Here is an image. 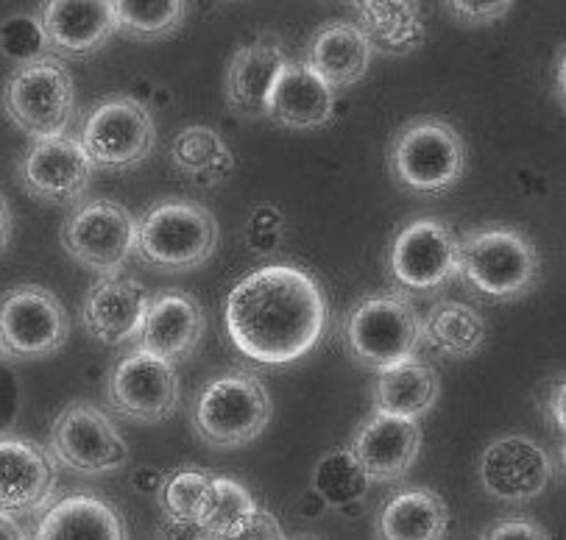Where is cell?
<instances>
[{"label":"cell","mask_w":566,"mask_h":540,"mask_svg":"<svg viewBox=\"0 0 566 540\" xmlns=\"http://www.w3.org/2000/svg\"><path fill=\"white\" fill-rule=\"evenodd\" d=\"M223 320L240 354L282 368L322 343L329 307L316 276L296 265H265L232 287Z\"/></svg>","instance_id":"6da1fadb"},{"label":"cell","mask_w":566,"mask_h":540,"mask_svg":"<svg viewBox=\"0 0 566 540\" xmlns=\"http://www.w3.org/2000/svg\"><path fill=\"white\" fill-rule=\"evenodd\" d=\"M458 276L474 296L516 301L538 285L542 260L520 229L480 226L458 240Z\"/></svg>","instance_id":"7a4b0ae2"},{"label":"cell","mask_w":566,"mask_h":540,"mask_svg":"<svg viewBox=\"0 0 566 540\" xmlns=\"http://www.w3.org/2000/svg\"><path fill=\"white\" fill-rule=\"evenodd\" d=\"M216 215L187 198H163L137 221L135 254L163 274L196 271L216 254Z\"/></svg>","instance_id":"3957f363"},{"label":"cell","mask_w":566,"mask_h":540,"mask_svg":"<svg viewBox=\"0 0 566 540\" xmlns=\"http://www.w3.org/2000/svg\"><path fill=\"white\" fill-rule=\"evenodd\" d=\"M388 168L402 190L416 195H444L467 173V146L447 120L413 117L391 140Z\"/></svg>","instance_id":"277c9868"},{"label":"cell","mask_w":566,"mask_h":540,"mask_svg":"<svg viewBox=\"0 0 566 540\" xmlns=\"http://www.w3.org/2000/svg\"><path fill=\"white\" fill-rule=\"evenodd\" d=\"M193 430L207 446L238 448L258 441L271 421V395L249 371H229L212 379L190 407Z\"/></svg>","instance_id":"5b68a950"},{"label":"cell","mask_w":566,"mask_h":540,"mask_svg":"<svg viewBox=\"0 0 566 540\" xmlns=\"http://www.w3.org/2000/svg\"><path fill=\"white\" fill-rule=\"evenodd\" d=\"M419 318L405 293H380L352 307L344 320V346L357 366L388 371L416 357Z\"/></svg>","instance_id":"8992f818"},{"label":"cell","mask_w":566,"mask_h":540,"mask_svg":"<svg viewBox=\"0 0 566 540\" xmlns=\"http://www.w3.org/2000/svg\"><path fill=\"white\" fill-rule=\"evenodd\" d=\"M3 109L34 140L62 137L76 117L73 78L56 59L18 67L3 87Z\"/></svg>","instance_id":"52a82bcc"},{"label":"cell","mask_w":566,"mask_h":540,"mask_svg":"<svg viewBox=\"0 0 566 540\" xmlns=\"http://www.w3.org/2000/svg\"><path fill=\"white\" fill-rule=\"evenodd\" d=\"M157 142V126L146 106L132 95H106L87 115L78 146L93 168L129 170L148 159Z\"/></svg>","instance_id":"ba28073f"},{"label":"cell","mask_w":566,"mask_h":540,"mask_svg":"<svg viewBox=\"0 0 566 540\" xmlns=\"http://www.w3.org/2000/svg\"><path fill=\"white\" fill-rule=\"evenodd\" d=\"M62 248L101 276H117L137 245V221L129 210L109 198H93L76 207L62 223Z\"/></svg>","instance_id":"9c48e42d"},{"label":"cell","mask_w":566,"mask_h":540,"mask_svg":"<svg viewBox=\"0 0 566 540\" xmlns=\"http://www.w3.org/2000/svg\"><path fill=\"white\" fill-rule=\"evenodd\" d=\"M71 335L65 307L48 287L20 285L0 296V357L42 360Z\"/></svg>","instance_id":"30bf717a"},{"label":"cell","mask_w":566,"mask_h":540,"mask_svg":"<svg viewBox=\"0 0 566 540\" xmlns=\"http://www.w3.org/2000/svg\"><path fill=\"white\" fill-rule=\"evenodd\" d=\"M51 457L82 474H109L126 465L129 446L109 415L90 401H71L51 426Z\"/></svg>","instance_id":"8fae6325"},{"label":"cell","mask_w":566,"mask_h":540,"mask_svg":"<svg viewBox=\"0 0 566 540\" xmlns=\"http://www.w3.org/2000/svg\"><path fill=\"white\" fill-rule=\"evenodd\" d=\"M388 262L405 293L432 296L458 279V237L447 223L421 218L394 237Z\"/></svg>","instance_id":"7c38bea8"},{"label":"cell","mask_w":566,"mask_h":540,"mask_svg":"<svg viewBox=\"0 0 566 540\" xmlns=\"http://www.w3.org/2000/svg\"><path fill=\"white\" fill-rule=\"evenodd\" d=\"M179 373L170 362L137 349L112 368L106 399L126 419L159 424L179 407Z\"/></svg>","instance_id":"4fadbf2b"},{"label":"cell","mask_w":566,"mask_h":540,"mask_svg":"<svg viewBox=\"0 0 566 540\" xmlns=\"http://www.w3.org/2000/svg\"><path fill=\"white\" fill-rule=\"evenodd\" d=\"M553 459L527 435L496 437L480 457V485L505 505H527L547 490Z\"/></svg>","instance_id":"5bb4252c"},{"label":"cell","mask_w":566,"mask_h":540,"mask_svg":"<svg viewBox=\"0 0 566 540\" xmlns=\"http://www.w3.org/2000/svg\"><path fill=\"white\" fill-rule=\"evenodd\" d=\"M20 184L29 195H34L42 204L67 207L76 204L87 192L93 179V162L82 151L76 137L62 134V137H48L34 140L29 151L20 159Z\"/></svg>","instance_id":"9a60e30c"},{"label":"cell","mask_w":566,"mask_h":540,"mask_svg":"<svg viewBox=\"0 0 566 540\" xmlns=\"http://www.w3.org/2000/svg\"><path fill=\"white\" fill-rule=\"evenodd\" d=\"M205 326V309L190 293H151L137 331V343H140L137 349L176 366L199 349Z\"/></svg>","instance_id":"2e32d148"},{"label":"cell","mask_w":566,"mask_h":540,"mask_svg":"<svg viewBox=\"0 0 566 540\" xmlns=\"http://www.w3.org/2000/svg\"><path fill=\"white\" fill-rule=\"evenodd\" d=\"M56 488V459L40 443L0 437V512H34Z\"/></svg>","instance_id":"e0dca14e"},{"label":"cell","mask_w":566,"mask_h":540,"mask_svg":"<svg viewBox=\"0 0 566 540\" xmlns=\"http://www.w3.org/2000/svg\"><path fill=\"white\" fill-rule=\"evenodd\" d=\"M421 448V430L416 421L374 413L352 437V457L368 483H394L405 477Z\"/></svg>","instance_id":"ac0fdd59"},{"label":"cell","mask_w":566,"mask_h":540,"mask_svg":"<svg viewBox=\"0 0 566 540\" xmlns=\"http://www.w3.org/2000/svg\"><path fill=\"white\" fill-rule=\"evenodd\" d=\"M151 293L135 279L104 276L84 298L82 320L93 340L104 346H123L137 340L146 304Z\"/></svg>","instance_id":"d6986e66"},{"label":"cell","mask_w":566,"mask_h":540,"mask_svg":"<svg viewBox=\"0 0 566 540\" xmlns=\"http://www.w3.org/2000/svg\"><path fill=\"white\" fill-rule=\"evenodd\" d=\"M40 23L48 51L59 56H87L117 31L109 0H51L42 3Z\"/></svg>","instance_id":"ffe728a7"},{"label":"cell","mask_w":566,"mask_h":540,"mask_svg":"<svg viewBox=\"0 0 566 540\" xmlns=\"http://www.w3.org/2000/svg\"><path fill=\"white\" fill-rule=\"evenodd\" d=\"M287 53L276 40H258L238 47L227 71V104L234 115L269 117V100L287 67Z\"/></svg>","instance_id":"44dd1931"},{"label":"cell","mask_w":566,"mask_h":540,"mask_svg":"<svg viewBox=\"0 0 566 540\" xmlns=\"http://www.w3.org/2000/svg\"><path fill=\"white\" fill-rule=\"evenodd\" d=\"M371 45L349 20L324 23L304 51V67L316 73L329 89H346L360 82L371 64Z\"/></svg>","instance_id":"7402d4cb"},{"label":"cell","mask_w":566,"mask_h":540,"mask_svg":"<svg viewBox=\"0 0 566 540\" xmlns=\"http://www.w3.org/2000/svg\"><path fill=\"white\" fill-rule=\"evenodd\" d=\"M34 540H129V532L115 505L93 494H73L48 507Z\"/></svg>","instance_id":"603a6c76"},{"label":"cell","mask_w":566,"mask_h":540,"mask_svg":"<svg viewBox=\"0 0 566 540\" xmlns=\"http://www.w3.org/2000/svg\"><path fill=\"white\" fill-rule=\"evenodd\" d=\"M335 115V93L302 62H287L269 100V117L293 131L324 128Z\"/></svg>","instance_id":"cb8c5ba5"},{"label":"cell","mask_w":566,"mask_h":540,"mask_svg":"<svg viewBox=\"0 0 566 540\" xmlns=\"http://www.w3.org/2000/svg\"><path fill=\"white\" fill-rule=\"evenodd\" d=\"M441 382L436 368L427 366L419 357L399 362L377 377L374 384V410L391 419L416 421L436 407Z\"/></svg>","instance_id":"d4e9b609"},{"label":"cell","mask_w":566,"mask_h":540,"mask_svg":"<svg viewBox=\"0 0 566 540\" xmlns=\"http://www.w3.org/2000/svg\"><path fill=\"white\" fill-rule=\"evenodd\" d=\"M450 510L436 490H399L377 516L380 540H444Z\"/></svg>","instance_id":"484cf974"},{"label":"cell","mask_w":566,"mask_h":540,"mask_svg":"<svg viewBox=\"0 0 566 540\" xmlns=\"http://www.w3.org/2000/svg\"><path fill=\"white\" fill-rule=\"evenodd\" d=\"M357 29L368 40L371 51L405 56L424 45L427 29L416 3L405 0H363L355 3Z\"/></svg>","instance_id":"4316f807"},{"label":"cell","mask_w":566,"mask_h":540,"mask_svg":"<svg viewBox=\"0 0 566 540\" xmlns=\"http://www.w3.org/2000/svg\"><path fill=\"white\" fill-rule=\"evenodd\" d=\"M483 340L485 320L472 304L441 298L427 309L424 318H419V343L441 357L452 360L472 357L478 354Z\"/></svg>","instance_id":"83f0119b"},{"label":"cell","mask_w":566,"mask_h":540,"mask_svg":"<svg viewBox=\"0 0 566 540\" xmlns=\"http://www.w3.org/2000/svg\"><path fill=\"white\" fill-rule=\"evenodd\" d=\"M170 159L187 176L205 184L227 179L234 168V157L221 134L210 126H187L170 142Z\"/></svg>","instance_id":"f1b7e54d"},{"label":"cell","mask_w":566,"mask_h":540,"mask_svg":"<svg viewBox=\"0 0 566 540\" xmlns=\"http://www.w3.org/2000/svg\"><path fill=\"white\" fill-rule=\"evenodd\" d=\"M258 510V501L251 499L249 490L229 477H212L210 490H207L205 507L199 512V527L210 538L223 540L234 532L243 521H249Z\"/></svg>","instance_id":"f546056e"},{"label":"cell","mask_w":566,"mask_h":540,"mask_svg":"<svg viewBox=\"0 0 566 540\" xmlns=\"http://www.w3.org/2000/svg\"><path fill=\"white\" fill-rule=\"evenodd\" d=\"M313 490L318 499L329 507L355 505L366 496L368 477L352 457L349 448L322 454V459L313 468Z\"/></svg>","instance_id":"4dcf8cb0"},{"label":"cell","mask_w":566,"mask_h":540,"mask_svg":"<svg viewBox=\"0 0 566 540\" xmlns=\"http://www.w3.org/2000/svg\"><path fill=\"white\" fill-rule=\"evenodd\" d=\"M115 25L123 34L135 40H163L181 25L187 14V3L179 0H157V3H135V0H117L112 3Z\"/></svg>","instance_id":"1f68e13d"},{"label":"cell","mask_w":566,"mask_h":540,"mask_svg":"<svg viewBox=\"0 0 566 540\" xmlns=\"http://www.w3.org/2000/svg\"><path fill=\"white\" fill-rule=\"evenodd\" d=\"M210 483L212 474L199 468H179L168 474L157 490L165 516L174 518V521H199Z\"/></svg>","instance_id":"d6a6232c"},{"label":"cell","mask_w":566,"mask_h":540,"mask_svg":"<svg viewBox=\"0 0 566 540\" xmlns=\"http://www.w3.org/2000/svg\"><path fill=\"white\" fill-rule=\"evenodd\" d=\"M0 53L18 67L48 59V40L40 18L34 14H12L0 23Z\"/></svg>","instance_id":"836d02e7"},{"label":"cell","mask_w":566,"mask_h":540,"mask_svg":"<svg viewBox=\"0 0 566 540\" xmlns=\"http://www.w3.org/2000/svg\"><path fill=\"white\" fill-rule=\"evenodd\" d=\"M282 240H285V215L280 212V207H254V210L249 212V221H245V245H249L251 254H276Z\"/></svg>","instance_id":"e575fe53"},{"label":"cell","mask_w":566,"mask_h":540,"mask_svg":"<svg viewBox=\"0 0 566 540\" xmlns=\"http://www.w3.org/2000/svg\"><path fill=\"white\" fill-rule=\"evenodd\" d=\"M511 7H514L511 0H455V3H447L452 18L463 25H489L505 18Z\"/></svg>","instance_id":"d590c367"},{"label":"cell","mask_w":566,"mask_h":540,"mask_svg":"<svg viewBox=\"0 0 566 540\" xmlns=\"http://www.w3.org/2000/svg\"><path fill=\"white\" fill-rule=\"evenodd\" d=\"M223 540H285V532H282L280 521H276L269 510L258 507L249 521L240 523V527Z\"/></svg>","instance_id":"8d00e7d4"},{"label":"cell","mask_w":566,"mask_h":540,"mask_svg":"<svg viewBox=\"0 0 566 540\" xmlns=\"http://www.w3.org/2000/svg\"><path fill=\"white\" fill-rule=\"evenodd\" d=\"M483 540H549V534L544 532L542 523L531 521V518H502L494 527L485 532Z\"/></svg>","instance_id":"74e56055"},{"label":"cell","mask_w":566,"mask_h":540,"mask_svg":"<svg viewBox=\"0 0 566 540\" xmlns=\"http://www.w3.org/2000/svg\"><path fill=\"white\" fill-rule=\"evenodd\" d=\"M564 393H566L564 379H555L553 388H549L547 393V401H544V407H547L544 413H547L553 430L560 432V435H564Z\"/></svg>","instance_id":"f35d334b"},{"label":"cell","mask_w":566,"mask_h":540,"mask_svg":"<svg viewBox=\"0 0 566 540\" xmlns=\"http://www.w3.org/2000/svg\"><path fill=\"white\" fill-rule=\"evenodd\" d=\"M165 540H210V534L199 527L196 521H174L168 518V523L163 527Z\"/></svg>","instance_id":"ab89813d"},{"label":"cell","mask_w":566,"mask_h":540,"mask_svg":"<svg viewBox=\"0 0 566 540\" xmlns=\"http://www.w3.org/2000/svg\"><path fill=\"white\" fill-rule=\"evenodd\" d=\"M0 540H29L25 529L20 527V521L9 512H0Z\"/></svg>","instance_id":"60d3db41"},{"label":"cell","mask_w":566,"mask_h":540,"mask_svg":"<svg viewBox=\"0 0 566 540\" xmlns=\"http://www.w3.org/2000/svg\"><path fill=\"white\" fill-rule=\"evenodd\" d=\"M9 240H12V212H9L7 198L0 192V251L7 248Z\"/></svg>","instance_id":"b9f144b4"},{"label":"cell","mask_w":566,"mask_h":540,"mask_svg":"<svg viewBox=\"0 0 566 540\" xmlns=\"http://www.w3.org/2000/svg\"><path fill=\"white\" fill-rule=\"evenodd\" d=\"M210 540H216V538H210Z\"/></svg>","instance_id":"7bdbcfd3"}]
</instances>
